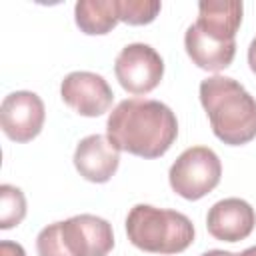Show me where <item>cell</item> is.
Wrapping results in <instances>:
<instances>
[{"instance_id":"obj_1","label":"cell","mask_w":256,"mask_h":256,"mask_svg":"<svg viewBox=\"0 0 256 256\" xmlns=\"http://www.w3.org/2000/svg\"><path fill=\"white\" fill-rule=\"evenodd\" d=\"M106 136L118 150L152 160L164 156L174 144L178 120L160 100L126 98L110 112Z\"/></svg>"},{"instance_id":"obj_2","label":"cell","mask_w":256,"mask_h":256,"mask_svg":"<svg viewBox=\"0 0 256 256\" xmlns=\"http://www.w3.org/2000/svg\"><path fill=\"white\" fill-rule=\"evenodd\" d=\"M200 102L212 132L228 146L256 138V98L230 76H210L200 82Z\"/></svg>"},{"instance_id":"obj_3","label":"cell","mask_w":256,"mask_h":256,"mask_svg":"<svg viewBox=\"0 0 256 256\" xmlns=\"http://www.w3.org/2000/svg\"><path fill=\"white\" fill-rule=\"evenodd\" d=\"M128 240L150 254H178L194 240L192 220L176 210L136 204L126 216Z\"/></svg>"},{"instance_id":"obj_4","label":"cell","mask_w":256,"mask_h":256,"mask_svg":"<svg viewBox=\"0 0 256 256\" xmlns=\"http://www.w3.org/2000/svg\"><path fill=\"white\" fill-rule=\"evenodd\" d=\"M112 248L110 222L94 214H78L48 224L36 236L38 256H108Z\"/></svg>"},{"instance_id":"obj_5","label":"cell","mask_w":256,"mask_h":256,"mask_svg":"<svg viewBox=\"0 0 256 256\" xmlns=\"http://www.w3.org/2000/svg\"><path fill=\"white\" fill-rule=\"evenodd\" d=\"M222 178L218 154L208 146L186 148L170 166L168 180L172 190L186 200H200L212 192Z\"/></svg>"},{"instance_id":"obj_6","label":"cell","mask_w":256,"mask_h":256,"mask_svg":"<svg viewBox=\"0 0 256 256\" xmlns=\"http://www.w3.org/2000/svg\"><path fill=\"white\" fill-rule=\"evenodd\" d=\"M114 74L126 92L144 96L160 84L164 76V60L150 44L132 42L116 56Z\"/></svg>"},{"instance_id":"obj_7","label":"cell","mask_w":256,"mask_h":256,"mask_svg":"<svg viewBox=\"0 0 256 256\" xmlns=\"http://www.w3.org/2000/svg\"><path fill=\"white\" fill-rule=\"evenodd\" d=\"M46 110L36 92L16 90L10 92L0 106V126L4 134L14 142H30L44 126Z\"/></svg>"},{"instance_id":"obj_8","label":"cell","mask_w":256,"mask_h":256,"mask_svg":"<svg viewBox=\"0 0 256 256\" xmlns=\"http://www.w3.org/2000/svg\"><path fill=\"white\" fill-rule=\"evenodd\" d=\"M60 96L76 114L96 118L108 112L114 100V92L104 76L96 72H70L60 84Z\"/></svg>"},{"instance_id":"obj_9","label":"cell","mask_w":256,"mask_h":256,"mask_svg":"<svg viewBox=\"0 0 256 256\" xmlns=\"http://www.w3.org/2000/svg\"><path fill=\"white\" fill-rule=\"evenodd\" d=\"M120 164V150L102 134H90L76 144L74 166L78 174L96 184L108 182Z\"/></svg>"},{"instance_id":"obj_10","label":"cell","mask_w":256,"mask_h":256,"mask_svg":"<svg viewBox=\"0 0 256 256\" xmlns=\"http://www.w3.org/2000/svg\"><path fill=\"white\" fill-rule=\"evenodd\" d=\"M256 224L254 208L242 198H224L210 206L206 214L208 232L222 242H238L252 234Z\"/></svg>"},{"instance_id":"obj_11","label":"cell","mask_w":256,"mask_h":256,"mask_svg":"<svg viewBox=\"0 0 256 256\" xmlns=\"http://www.w3.org/2000/svg\"><path fill=\"white\" fill-rule=\"evenodd\" d=\"M244 4L238 0H202L194 26L216 42H236Z\"/></svg>"},{"instance_id":"obj_12","label":"cell","mask_w":256,"mask_h":256,"mask_svg":"<svg viewBox=\"0 0 256 256\" xmlns=\"http://www.w3.org/2000/svg\"><path fill=\"white\" fill-rule=\"evenodd\" d=\"M184 48L192 64L208 72H220L228 68L236 56V42H216L202 34L194 24L186 28Z\"/></svg>"},{"instance_id":"obj_13","label":"cell","mask_w":256,"mask_h":256,"mask_svg":"<svg viewBox=\"0 0 256 256\" xmlns=\"http://www.w3.org/2000/svg\"><path fill=\"white\" fill-rule=\"evenodd\" d=\"M76 26L88 36H102L120 22L118 0H78L74 6Z\"/></svg>"},{"instance_id":"obj_14","label":"cell","mask_w":256,"mask_h":256,"mask_svg":"<svg viewBox=\"0 0 256 256\" xmlns=\"http://www.w3.org/2000/svg\"><path fill=\"white\" fill-rule=\"evenodd\" d=\"M26 216V198L24 192L12 184L0 186V228L10 230L18 226Z\"/></svg>"},{"instance_id":"obj_15","label":"cell","mask_w":256,"mask_h":256,"mask_svg":"<svg viewBox=\"0 0 256 256\" xmlns=\"http://www.w3.org/2000/svg\"><path fill=\"white\" fill-rule=\"evenodd\" d=\"M162 4L158 0H118V16L122 22L132 24V26H142L150 24Z\"/></svg>"},{"instance_id":"obj_16","label":"cell","mask_w":256,"mask_h":256,"mask_svg":"<svg viewBox=\"0 0 256 256\" xmlns=\"http://www.w3.org/2000/svg\"><path fill=\"white\" fill-rule=\"evenodd\" d=\"M0 256H26V252L18 242L2 240L0 242Z\"/></svg>"},{"instance_id":"obj_17","label":"cell","mask_w":256,"mask_h":256,"mask_svg":"<svg viewBox=\"0 0 256 256\" xmlns=\"http://www.w3.org/2000/svg\"><path fill=\"white\" fill-rule=\"evenodd\" d=\"M248 64H250V70L256 74V38L248 46Z\"/></svg>"},{"instance_id":"obj_18","label":"cell","mask_w":256,"mask_h":256,"mask_svg":"<svg viewBox=\"0 0 256 256\" xmlns=\"http://www.w3.org/2000/svg\"><path fill=\"white\" fill-rule=\"evenodd\" d=\"M200 256H232V252H228V250H208Z\"/></svg>"},{"instance_id":"obj_19","label":"cell","mask_w":256,"mask_h":256,"mask_svg":"<svg viewBox=\"0 0 256 256\" xmlns=\"http://www.w3.org/2000/svg\"><path fill=\"white\" fill-rule=\"evenodd\" d=\"M232 256H256V246H250V248H246V250H242V252H232Z\"/></svg>"}]
</instances>
